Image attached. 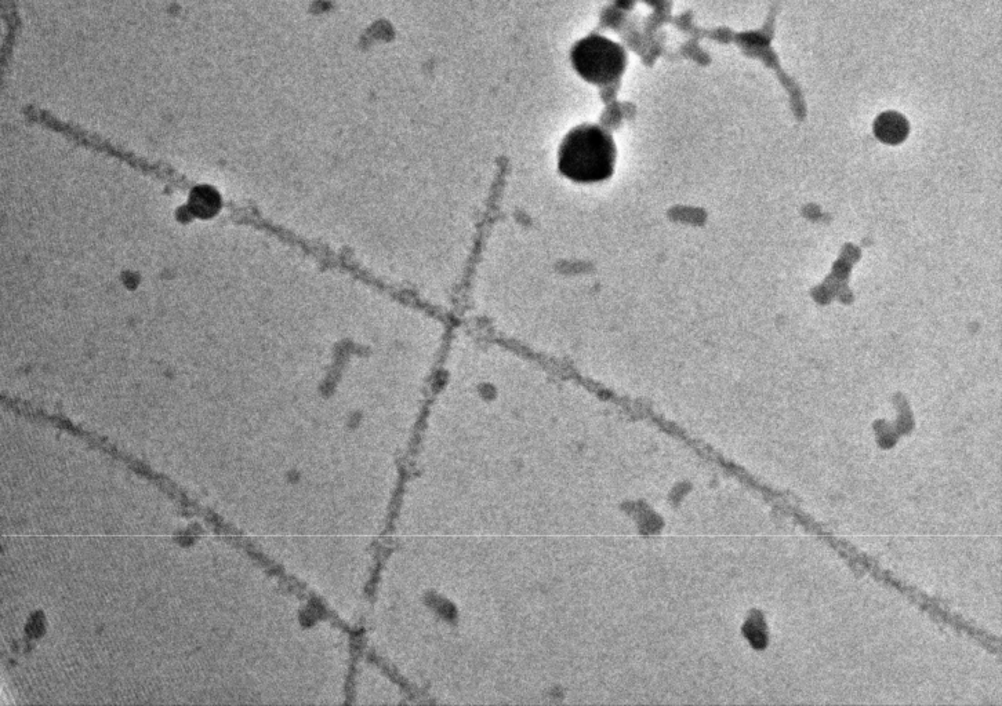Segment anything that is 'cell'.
Listing matches in <instances>:
<instances>
[{"mask_svg":"<svg viewBox=\"0 0 1002 706\" xmlns=\"http://www.w3.org/2000/svg\"><path fill=\"white\" fill-rule=\"evenodd\" d=\"M874 134L881 143L899 145L905 143L910 134V123L899 112L888 111L881 114L874 122Z\"/></svg>","mask_w":1002,"mask_h":706,"instance_id":"cell-4","label":"cell"},{"mask_svg":"<svg viewBox=\"0 0 1002 706\" xmlns=\"http://www.w3.org/2000/svg\"><path fill=\"white\" fill-rule=\"evenodd\" d=\"M573 68L577 74L594 85H608L623 75L627 57L623 47L604 38L591 35L573 47Z\"/></svg>","mask_w":1002,"mask_h":706,"instance_id":"cell-2","label":"cell"},{"mask_svg":"<svg viewBox=\"0 0 1002 706\" xmlns=\"http://www.w3.org/2000/svg\"><path fill=\"white\" fill-rule=\"evenodd\" d=\"M862 257V250L853 243L842 246L840 258L834 262L831 274L827 276L822 285L811 290L813 300L819 305H829L831 301L840 300L844 304H852L853 294L849 289V276L856 262Z\"/></svg>","mask_w":1002,"mask_h":706,"instance_id":"cell-3","label":"cell"},{"mask_svg":"<svg viewBox=\"0 0 1002 706\" xmlns=\"http://www.w3.org/2000/svg\"><path fill=\"white\" fill-rule=\"evenodd\" d=\"M616 147L611 134L594 125L573 129L559 148V170L575 183L608 180L615 170Z\"/></svg>","mask_w":1002,"mask_h":706,"instance_id":"cell-1","label":"cell"}]
</instances>
